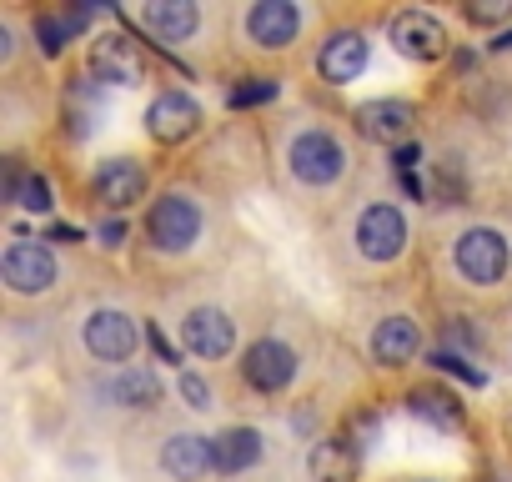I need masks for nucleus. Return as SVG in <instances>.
Wrapping results in <instances>:
<instances>
[{"mask_svg": "<svg viewBox=\"0 0 512 482\" xmlns=\"http://www.w3.org/2000/svg\"><path fill=\"white\" fill-rule=\"evenodd\" d=\"M91 186H96V201H106L111 211H126L131 201L146 196V171L131 156H111V161L96 166V181Z\"/></svg>", "mask_w": 512, "mask_h": 482, "instance_id": "11", "label": "nucleus"}, {"mask_svg": "<svg viewBox=\"0 0 512 482\" xmlns=\"http://www.w3.org/2000/svg\"><path fill=\"white\" fill-rule=\"evenodd\" d=\"M492 51H512V31H507V36H497V41H492Z\"/></svg>", "mask_w": 512, "mask_h": 482, "instance_id": "32", "label": "nucleus"}, {"mask_svg": "<svg viewBox=\"0 0 512 482\" xmlns=\"http://www.w3.org/2000/svg\"><path fill=\"white\" fill-rule=\"evenodd\" d=\"M86 347H91V357H101V362H126L131 352H136V322L126 317V312H96L91 322H86Z\"/></svg>", "mask_w": 512, "mask_h": 482, "instance_id": "13", "label": "nucleus"}, {"mask_svg": "<svg viewBox=\"0 0 512 482\" xmlns=\"http://www.w3.org/2000/svg\"><path fill=\"white\" fill-rule=\"evenodd\" d=\"M417 347H422V332H417L412 317H387V322H377V332H372V357L387 362V367L412 362Z\"/></svg>", "mask_w": 512, "mask_h": 482, "instance_id": "18", "label": "nucleus"}, {"mask_svg": "<svg viewBox=\"0 0 512 482\" xmlns=\"http://www.w3.org/2000/svg\"><path fill=\"white\" fill-rule=\"evenodd\" d=\"M277 91H282V86L262 76V81H246V86H236L226 101H231L236 111H246V106H267V101H277Z\"/></svg>", "mask_w": 512, "mask_h": 482, "instance_id": "26", "label": "nucleus"}, {"mask_svg": "<svg viewBox=\"0 0 512 482\" xmlns=\"http://www.w3.org/2000/svg\"><path fill=\"white\" fill-rule=\"evenodd\" d=\"M181 342H186L191 357L216 362V357H226V352L236 347V327H231L226 312H216V307H196V312H186V322H181Z\"/></svg>", "mask_w": 512, "mask_h": 482, "instance_id": "8", "label": "nucleus"}, {"mask_svg": "<svg viewBox=\"0 0 512 482\" xmlns=\"http://www.w3.org/2000/svg\"><path fill=\"white\" fill-rule=\"evenodd\" d=\"M241 377L256 387V392H282L292 377H297V352L277 337H262L251 342L246 357H241Z\"/></svg>", "mask_w": 512, "mask_h": 482, "instance_id": "6", "label": "nucleus"}, {"mask_svg": "<svg viewBox=\"0 0 512 482\" xmlns=\"http://www.w3.org/2000/svg\"><path fill=\"white\" fill-rule=\"evenodd\" d=\"M427 362H432L437 372H447V377L467 382V387H482V382H487V372H482V367H472L467 357H457V352H447V347H437V352H432Z\"/></svg>", "mask_w": 512, "mask_h": 482, "instance_id": "25", "label": "nucleus"}, {"mask_svg": "<svg viewBox=\"0 0 512 482\" xmlns=\"http://www.w3.org/2000/svg\"><path fill=\"white\" fill-rule=\"evenodd\" d=\"M196 126H201V106H196L186 91H161V96L151 101V111H146V131H151L161 146L186 141Z\"/></svg>", "mask_w": 512, "mask_h": 482, "instance_id": "10", "label": "nucleus"}, {"mask_svg": "<svg viewBox=\"0 0 512 482\" xmlns=\"http://www.w3.org/2000/svg\"><path fill=\"white\" fill-rule=\"evenodd\" d=\"M181 397H186V407H196V412L211 407V387H206L196 372H181Z\"/></svg>", "mask_w": 512, "mask_h": 482, "instance_id": "27", "label": "nucleus"}, {"mask_svg": "<svg viewBox=\"0 0 512 482\" xmlns=\"http://www.w3.org/2000/svg\"><path fill=\"white\" fill-rule=\"evenodd\" d=\"M287 161H292L297 181H307V186H332V181L342 176V166H347L337 136H327V131H302V136L292 141Z\"/></svg>", "mask_w": 512, "mask_h": 482, "instance_id": "4", "label": "nucleus"}, {"mask_svg": "<svg viewBox=\"0 0 512 482\" xmlns=\"http://www.w3.org/2000/svg\"><path fill=\"white\" fill-rule=\"evenodd\" d=\"M161 467L176 477V482H201L211 467H216V452H211V437H196V432H181L161 447Z\"/></svg>", "mask_w": 512, "mask_h": 482, "instance_id": "16", "label": "nucleus"}, {"mask_svg": "<svg viewBox=\"0 0 512 482\" xmlns=\"http://www.w3.org/2000/svg\"><path fill=\"white\" fill-rule=\"evenodd\" d=\"M357 247H362V257H372V262H392V257H402V247H407V216L397 211V206H367L362 216H357Z\"/></svg>", "mask_w": 512, "mask_h": 482, "instance_id": "5", "label": "nucleus"}, {"mask_svg": "<svg viewBox=\"0 0 512 482\" xmlns=\"http://www.w3.org/2000/svg\"><path fill=\"white\" fill-rule=\"evenodd\" d=\"M146 231H151V241L161 252H186L191 241L201 236V211L186 196H161L146 211Z\"/></svg>", "mask_w": 512, "mask_h": 482, "instance_id": "3", "label": "nucleus"}, {"mask_svg": "<svg viewBox=\"0 0 512 482\" xmlns=\"http://www.w3.org/2000/svg\"><path fill=\"white\" fill-rule=\"evenodd\" d=\"M392 46H397V56H407V61H437L442 51H447V31H442V21L437 16H427V11H402L397 21H392Z\"/></svg>", "mask_w": 512, "mask_h": 482, "instance_id": "7", "label": "nucleus"}, {"mask_svg": "<svg viewBox=\"0 0 512 482\" xmlns=\"http://www.w3.org/2000/svg\"><path fill=\"white\" fill-rule=\"evenodd\" d=\"M96 236L106 241V247H121V241H126V221H116V216H111V221H101V226H96Z\"/></svg>", "mask_w": 512, "mask_h": 482, "instance_id": "30", "label": "nucleus"}, {"mask_svg": "<svg viewBox=\"0 0 512 482\" xmlns=\"http://www.w3.org/2000/svg\"><path fill=\"white\" fill-rule=\"evenodd\" d=\"M412 121H417V111L407 106V101H367L362 111H357V126H362V136L367 141H382V146H402L407 141V131H412Z\"/></svg>", "mask_w": 512, "mask_h": 482, "instance_id": "15", "label": "nucleus"}, {"mask_svg": "<svg viewBox=\"0 0 512 482\" xmlns=\"http://www.w3.org/2000/svg\"><path fill=\"white\" fill-rule=\"evenodd\" d=\"M362 66H367V36H357V31H337V36L322 41V56H317L322 81L347 86V81L362 76Z\"/></svg>", "mask_w": 512, "mask_h": 482, "instance_id": "14", "label": "nucleus"}, {"mask_svg": "<svg viewBox=\"0 0 512 482\" xmlns=\"http://www.w3.org/2000/svg\"><path fill=\"white\" fill-rule=\"evenodd\" d=\"M407 407H412L422 422L442 427V432H457V427H462V402H457L452 392H432V387H422V392H412Z\"/></svg>", "mask_w": 512, "mask_h": 482, "instance_id": "23", "label": "nucleus"}, {"mask_svg": "<svg viewBox=\"0 0 512 482\" xmlns=\"http://www.w3.org/2000/svg\"><path fill=\"white\" fill-rule=\"evenodd\" d=\"M11 201L26 206V211H51V181L36 176V171H11Z\"/></svg>", "mask_w": 512, "mask_h": 482, "instance_id": "24", "label": "nucleus"}, {"mask_svg": "<svg viewBox=\"0 0 512 482\" xmlns=\"http://www.w3.org/2000/svg\"><path fill=\"white\" fill-rule=\"evenodd\" d=\"M106 397H116L121 407H156L161 402V377L146 367H121L106 387Z\"/></svg>", "mask_w": 512, "mask_h": 482, "instance_id": "21", "label": "nucleus"}, {"mask_svg": "<svg viewBox=\"0 0 512 482\" xmlns=\"http://www.w3.org/2000/svg\"><path fill=\"white\" fill-rule=\"evenodd\" d=\"M507 432H512V417H507Z\"/></svg>", "mask_w": 512, "mask_h": 482, "instance_id": "33", "label": "nucleus"}, {"mask_svg": "<svg viewBox=\"0 0 512 482\" xmlns=\"http://www.w3.org/2000/svg\"><path fill=\"white\" fill-rule=\"evenodd\" d=\"M467 16H472L477 26H492V21L512 16V0H492V6H467Z\"/></svg>", "mask_w": 512, "mask_h": 482, "instance_id": "28", "label": "nucleus"}, {"mask_svg": "<svg viewBox=\"0 0 512 482\" xmlns=\"http://www.w3.org/2000/svg\"><path fill=\"white\" fill-rule=\"evenodd\" d=\"M91 16H96V6H76L71 16H41V21H36V41H41V51H46V56L66 51V41H76V31H81Z\"/></svg>", "mask_w": 512, "mask_h": 482, "instance_id": "22", "label": "nucleus"}, {"mask_svg": "<svg viewBox=\"0 0 512 482\" xmlns=\"http://www.w3.org/2000/svg\"><path fill=\"white\" fill-rule=\"evenodd\" d=\"M91 76H96L101 86H136V81L146 76V61H141L136 41H126V36H101V41L91 46Z\"/></svg>", "mask_w": 512, "mask_h": 482, "instance_id": "9", "label": "nucleus"}, {"mask_svg": "<svg viewBox=\"0 0 512 482\" xmlns=\"http://www.w3.org/2000/svg\"><path fill=\"white\" fill-rule=\"evenodd\" d=\"M146 342H151V352H156L161 362H181V352L171 347V337H166L161 327H151V332H146Z\"/></svg>", "mask_w": 512, "mask_h": 482, "instance_id": "29", "label": "nucleus"}, {"mask_svg": "<svg viewBox=\"0 0 512 482\" xmlns=\"http://www.w3.org/2000/svg\"><path fill=\"white\" fill-rule=\"evenodd\" d=\"M457 272L467 282H477V287L502 282V272H507V241H502V231H492V226L462 231V241H457Z\"/></svg>", "mask_w": 512, "mask_h": 482, "instance_id": "1", "label": "nucleus"}, {"mask_svg": "<svg viewBox=\"0 0 512 482\" xmlns=\"http://www.w3.org/2000/svg\"><path fill=\"white\" fill-rule=\"evenodd\" d=\"M246 31H251V41H256V46L282 51V46H292V41H297V31H302V11L292 6V0H262V6H251Z\"/></svg>", "mask_w": 512, "mask_h": 482, "instance_id": "12", "label": "nucleus"}, {"mask_svg": "<svg viewBox=\"0 0 512 482\" xmlns=\"http://www.w3.org/2000/svg\"><path fill=\"white\" fill-rule=\"evenodd\" d=\"M51 241H81V231H71V226H51Z\"/></svg>", "mask_w": 512, "mask_h": 482, "instance_id": "31", "label": "nucleus"}, {"mask_svg": "<svg viewBox=\"0 0 512 482\" xmlns=\"http://www.w3.org/2000/svg\"><path fill=\"white\" fill-rule=\"evenodd\" d=\"M211 452H216V472H246L262 457V432L256 427H226L221 437H211Z\"/></svg>", "mask_w": 512, "mask_h": 482, "instance_id": "19", "label": "nucleus"}, {"mask_svg": "<svg viewBox=\"0 0 512 482\" xmlns=\"http://www.w3.org/2000/svg\"><path fill=\"white\" fill-rule=\"evenodd\" d=\"M307 467H312V477H317V482H352V477H357V467H362V457H357V447H352L347 437H327V442H317V447H312Z\"/></svg>", "mask_w": 512, "mask_h": 482, "instance_id": "20", "label": "nucleus"}, {"mask_svg": "<svg viewBox=\"0 0 512 482\" xmlns=\"http://www.w3.org/2000/svg\"><path fill=\"white\" fill-rule=\"evenodd\" d=\"M141 21L156 41L176 46V41H191V31L201 26V11L191 6V0H151V6L141 11Z\"/></svg>", "mask_w": 512, "mask_h": 482, "instance_id": "17", "label": "nucleus"}, {"mask_svg": "<svg viewBox=\"0 0 512 482\" xmlns=\"http://www.w3.org/2000/svg\"><path fill=\"white\" fill-rule=\"evenodd\" d=\"M0 272H6L11 292H21V297H36V292H51L56 287V257L41 247V241H31V236H16L11 241Z\"/></svg>", "mask_w": 512, "mask_h": 482, "instance_id": "2", "label": "nucleus"}]
</instances>
